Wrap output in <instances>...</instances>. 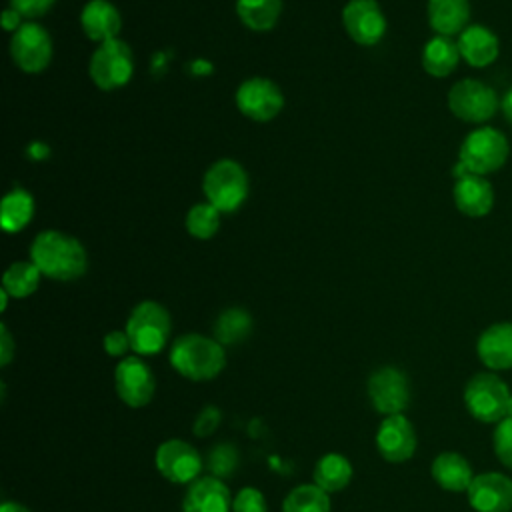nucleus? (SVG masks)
<instances>
[{
	"label": "nucleus",
	"mask_w": 512,
	"mask_h": 512,
	"mask_svg": "<svg viewBox=\"0 0 512 512\" xmlns=\"http://www.w3.org/2000/svg\"><path fill=\"white\" fill-rule=\"evenodd\" d=\"M282 512H330V498L316 484L296 486L282 504Z\"/></svg>",
	"instance_id": "c756f323"
},
{
	"label": "nucleus",
	"mask_w": 512,
	"mask_h": 512,
	"mask_svg": "<svg viewBox=\"0 0 512 512\" xmlns=\"http://www.w3.org/2000/svg\"><path fill=\"white\" fill-rule=\"evenodd\" d=\"M508 386L490 372H480L472 376L464 388V404L468 412L486 424L500 422L506 418V408L510 400Z\"/></svg>",
	"instance_id": "6e6552de"
},
{
	"label": "nucleus",
	"mask_w": 512,
	"mask_h": 512,
	"mask_svg": "<svg viewBox=\"0 0 512 512\" xmlns=\"http://www.w3.org/2000/svg\"><path fill=\"white\" fill-rule=\"evenodd\" d=\"M500 110H502L504 118L508 120V124H512V88H508V92L500 100Z\"/></svg>",
	"instance_id": "a19ab883"
},
{
	"label": "nucleus",
	"mask_w": 512,
	"mask_h": 512,
	"mask_svg": "<svg viewBox=\"0 0 512 512\" xmlns=\"http://www.w3.org/2000/svg\"><path fill=\"white\" fill-rule=\"evenodd\" d=\"M238 466V450L234 448V444H218L210 450L208 454V468L212 472V476L216 478H224L230 476Z\"/></svg>",
	"instance_id": "2f4dec72"
},
{
	"label": "nucleus",
	"mask_w": 512,
	"mask_h": 512,
	"mask_svg": "<svg viewBox=\"0 0 512 512\" xmlns=\"http://www.w3.org/2000/svg\"><path fill=\"white\" fill-rule=\"evenodd\" d=\"M234 100L238 110L254 122H268L276 118L284 106V94L280 86L262 76L244 80L238 86Z\"/></svg>",
	"instance_id": "9d476101"
},
{
	"label": "nucleus",
	"mask_w": 512,
	"mask_h": 512,
	"mask_svg": "<svg viewBox=\"0 0 512 512\" xmlns=\"http://www.w3.org/2000/svg\"><path fill=\"white\" fill-rule=\"evenodd\" d=\"M30 260L42 276L58 282L80 278L88 268V256L82 242L60 230H42L30 244Z\"/></svg>",
	"instance_id": "f257e3e1"
},
{
	"label": "nucleus",
	"mask_w": 512,
	"mask_h": 512,
	"mask_svg": "<svg viewBox=\"0 0 512 512\" xmlns=\"http://www.w3.org/2000/svg\"><path fill=\"white\" fill-rule=\"evenodd\" d=\"M452 198L456 208L468 218H482L490 214L494 206V188L492 184L478 174H466L456 178L452 188Z\"/></svg>",
	"instance_id": "f3484780"
},
{
	"label": "nucleus",
	"mask_w": 512,
	"mask_h": 512,
	"mask_svg": "<svg viewBox=\"0 0 512 512\" xmlns=\"http://www.w3.org/2000/svg\"><path fill=\"white\" fill-rule=\"evenodd\" d=\"M368 396L380 414H402L410 404V386L406 374L394 366L374 370L368 378Z\"/></svg>",
	"instance_id": "9b49d317"
},
{
	"label": "nucleus",
	"mask_w": 512,
	"mask_h": 512,
	"mask_svg": "<svg viewBox=\"0 0 512 512\" xmlns=\"http://www.w3.org/2000/svg\"><path fill=\"white\" fill-rule=\"evenodd\" d=\"M14 350H16L14 348V340H12L10 332H8V328L2 324L0 326V364L2 366H6L12 360Z\"/></svg>",
	"instance_id": "4c0bfd02"
},
{
	"label": "nucleus",
	"mask_w": 512,
	"mask_h": 512,
	"mask_svg": "<svg viewBox=\"0 0 512 512\" xmlns=\"http://www.w3.org/2000/svg\"><path fill=\"white\" fill-rule=\"evenodd\" d=\"M202 192L206 202L216 206L220 212H234L248 196V174L236 160H216L204 172Z\"/></svg>",
	"instance_id": "39448f33"
},
{
	"label": "nucleus",
	"mask_w": 512,
	"mask_h": 512,
	"mask_svg": "<svg viewBox=\"0 0 512 512\" xmlns=\"http://www.w3.org/2000/svg\"><path fill=\"white\" fill-rule=\"evenodd\" d=\"M492 442H494V452L498 460L512 470V418L510 416L498 422Z\"/></svg>",
	"instance_id": "473e14b6"
},
{
	"label": "nucleus",
	"mask_w": 512,
	"mask_h": 512,
	"mask_svg": "<svg viewBox=\"0 0 512 512\" xmlns=\"http://www.w3.org/2000/svg\"><path fill=\"white\" fill-rule=\"evenodd\" d=\"M0 512H30V510L18 502H2Z\"/></svg>",
	"instance_id": "79ce46f5"
},
{
	"label": "nucleus",
	"mask_w": 512,
	"mask_h": 512,
	"mask_svg": "<svg viewBox=\"0 0 512 512\" xmlns=\"http://www.w3.org/2000/svg\"><path fill=\"white\" fill-rule=\"evenodd\" d=\"M426 16L430 28L438 36L460 34L470 24L468 0H428Z\"/></svg>",
	"instance_id": "4be33fe9"
},
{
	"label": "nucleus",
	"mask_w": 512,
	"mask_h": 512,
	"mask_svg": "<svg viewBox=\"0 0 512 512\" xmlns=\"http://www.w3.org/2000/svg\"><path fill=\"white\" fill-rule=\"evenodd\" d=\"M352 480V464L342 454H326L316 462L314 484L324 492H338Z\"/></svg>",
	"instance_id": "bb28decb"
},
{
	"label": "nucleus",
	"mask_w": 512,
	"mask_h": 512,
	"mask_svg": "<svg viewBox=\"0 0 512 512\" xmlns=\"http://www.w3.org/2000/svg\"><path fill=\"white\" fill-rule=\"evenodd\" d=\"M252 330V316L244 308L222 310L214 322V338L222 346H234L242 342Z\"/></svg>",
	"instance_id": "c85d7f7f"
},
{
	"label": "nucleus",
	"mask_w": 512,
	"mask_h": 512,
	"mask_svg": "<svg viewBox=\"0 0 512 512\" xmlns=\"http://www.w3.org/2000/svg\"><path fill=\"white\" fill-rule=\"evenodd\" d=\"M506 416H510V418H512V396H510V400H508V408H506Z\"/></svg>",
	"instance_id": "37998d69"
},
{
	"label": "nucleus",
	"mask_w": 512,
	"mask_h": 512,
	"mask_svg": "<svg viewBox=\"0 0 512 512\" xmlns=\"http://www.w3.org/2000/svg\"><path fill=\"white\" fill-rule=\"evenodd\" d=\"M450 112L468 124H484L500 108L494 88L476 78H462L448 90Z\"/></svg>",
	"instance_id": "0eeeda50"
},
{
	"label": "nucleus",
	"mask_w": 512,
	"mask_h": 512,
	"mask_svg": "<svg viewBox=\"0 0 512 512\" xmlns=\"http://www.w3.org/2000/svg\"><path fill=\"white\" fill-rule=\"evenodd\" d=\"M34 216V196L20 186H14L4 194L0 202V224L4 232L14 234L28 226Z\"/></svg>",
	"instance_id": "393cba45"
},
{
	"label": "nucleus",
	"mask_w": 512,
	"mask_h": 512,
	"mask_svg": "<svg viewBox=\"0 0 512 512\" xmlns=\"http://www.w3.org/2000/svg\"><path fill=\"white\" fill-rule=\"evenodd\" d=\"M40 278H42V272L32 260L12 262L2 276V288L12 298H26L36 292Z\"/></svg>",
	"instance_id": "cd10ccee"
},
{
	"label": "nucleus",
	"mask_w": 512,
	"mask_h": 512,
	"mask_svg": "<svg viewBox=\"0 0 512 512\" xmlns=\"http://www.w3.org/2000/svg\"><path fill=\"white\" fill-rule=\"evenodd\" d=\"M510 154L508 138L494 126H478L466 134L458 150V162L454 164V178L466 174L486 176L504 166Z\"/></svg>",
	"instance_id": "f03ea898"
},
{
	"label": "nucleus",
	"mask_w": 512,
	"mask_h": 512,
	"mask_svg": "<svg viewBox=\"0 0 512 512\" xmlns=\"http://www.w3.org/2000/svg\"><path fill=\"white\" fill-rule=\"evenodd\" d=\"M22 18H24V16H22L18 10H14L12 6H8V8L2 12V28L14 34V32L24 24Z\"/></svg>",
	"instance_id": "58836bf2"
},
{
	"label": "nucleus",
	"mask_w": 512,
	"mask_h": 512,
	"mask_svg": "<svg viewBox=\"0 0 512 512\" xmlns=\"http://www.w3.org/2000/svg\"><path fill=\"white\" fill-rule=\"evenodd\" d=\"M456 42H458L460 58L472 68H484L492 64L500 52L498 36L482 24H468L458 34Z\"/></svg>",
	"instance_id": "a211bd4d"
},
{
	"label": "nucleus",
	"mask_w": 512,
	"mask_h": 512,
	"mask_svg": "<svg viewBox=\"0 0 512 512\" xmlns=\"http://www.w3.org/2000/svg\"><path fill=\"white\" fill-rule=\"evenodd\" d=\"M88 72L92 82L104 92L126 86L134 74V58L130 46L120 38L98 44L92 52Z\"/></svg>",
	"instance_id": "423d86ee"
},
{
	"label": "nucleus",
	"mask_w": 512,
	"mask_h": 512,
	"mask_svg": "<svg viewBox=\"0 0 512 512\" xmlns=\"http://www.w3.org/2000/svg\"><path fill=\"white\" fill-rule=\"evenodd\" d=\"M116 392L120 400L132 408L146 406L156 390V380L150 366L138 356H126L114 370Z\"/></svg>",
	"instance_id": "ddd939ff"
},
{
	"label": "nucleus",
	"mask_w": 512,
	"mask_h": 512,
	"mask_svg": "<svg viewBox=\"0 0 512 512\" xmlns=\"http://www.w3.org/2000/svg\"><path fill=\"white\" fill-rule=\"evenodd\" d=\"M170 314L154 300H144L134 306L126 320V334L130 340V350L140 356L158 354L170 336Z\"/></svg>",
	"instance_id": "20e7f679"
},
{
	"label": "nucleus",
	"mask_w": 512,
	"mask_h": 512,
	"mask_svg": "<svg viewBox=\"0 0 512 512\" xmlns=\"http://www.w3.org/2000/svg\"><path fill=\"white\" fill-rule=\"evenodd\" d=\"M376 448L388 462H404L416 450V432L412 422L402 414L386 416L376 432Z\"/></svg>",
	"instance_id": "dca6fc26"
},
{
	"label": "nucleus",
	"mask_w": 512,
	"mask_h": 512,
	"mask_svg": "<svg viewBox=\"0 0 512 512\" xmlns=\"http://www.w3.org/2000/svg\"><path fill=\"white\" fill-rule=\"evenodd\" d=\"M82 32L96 44L118 38L122 18L118 8L108 0H90L80 12Z\"/></svg>",
	"instance_id": "aec40b11"
},
{
	"label": "nucleus",
	"mask_w": 512,
	"mask_h": 512,
	"mask_svg": "<svg viewBox=\"0 0 512 512\" xmlns=\"http://www.w3.org/2000/svg\"><path fill=\"white\" fill-rule=\"evenodd\" d=\"M48 154H50V148L42 142H32L28 146V156L34 160H44V158H48Z\"/></svg>",
	"instance_id": "ea45409f"
},
{
	"label": "nucleus",
	"mask_w": 512,
	"mask_h": 512,
	"mask_svg": "<svg viewBox=\"0 0 512 512\" xmlns=\"http://www.w3.org/2000/svg\"><path fill=\"white\" fill-rule=\"evenodd\" d=\"M422 68L426 74L434 78H446L450 76L458 62H460V50L458 42L450 36H434L430 38L422 48Z\"/></svg>",
	"instance_id": "5701e85b"
},
{
	"label": "nucleus",
	"mask_w": 512,
	"mask_h": 512,
	"mask_svg": "<svg viewBox=\"0 0 512 512\" xmlns=\"http://www.w3.org/2000/svg\"><path fill=\"white\" fill-rule=\"evenodd\" d=\"M478 358L492 370L512 368V322H496L488 326L476 342Z\"/></svg>",
	"instance_id": "412c9836"
},
{
	"label": "nucleus",
	"mask_w": 512,
	"mask_h": 512,
	"mask_svg": "<svg viewBox=\"0 0 512 512\" xmlns=\"http://www.w3.org/2000/svg\"><path fill=\"white\" fill-rule=\"evenodd\" d=\"M432 478L444 490L462 492V490H468L474 476L464 456L456 452H442L432 462Z\"/></svg>",
	"instance_id": "b1692460"
},
{
	"label": "nucleus",
	"mask_w": 512,
	"mask_h": 512,
	"mask_svg": "<svg viewBox=\"0 0 512 512\" xmlns=\"http://www.w3.org/2000/svg\"><path fill=\"white\" fill-rule=\"evenodd\" d=\"M154 464L158 472L176 484H188L196 480L202 470V458L194 446L184 440H166L158 446Z\"/></svg>",
	"instance_id": "4468645a"
},
{
	"label": "nucleus",
	"mask_w": 512,
	"mask_h": 512,
	"mask_svg": "<svg viewBox=\"0 0 512 512\" xmlns=\"http://www.w3.org/2000/svg\"><path fill=\"white\" fill-rule=\"evenodd\" d=\"M220 220L222 212L216 206H212L210 202H198L186 212L184 224L190 236L198 240H208L218 232Z\"/></svg>",
	"instance_id": "7c9ffc66"
},
{
	"label": "nucleus",
	"mask_w": 512,
	"mask_h": 512,
	"mask_svg": "<svg viewBox=\"0 0 512 512\" xmlns=\"http://www.w3.org/2000/svg\"><path fill=\"white\" fill-rule=\"evenodd\" d=\"M342 24L360 46H374L386 34V16L376 0H348L342 8Z\"/></svg>",
	"instance_id": "f8f14e48"
},
{
	"label": "nucleus",
	"mask_w": 512,
	"mask_h": 512,
	"mask_svg": "<svg viewBox=\"0 0 512 512\" xmlns=\"http://www.w3.org/2000/svg\"><path fill=\"white\" fill-rule=\"evenodd\" d=\"M232 512H266V500L260 490L246 486L234 496Z\"/></svg>",
	"instance_id": "72a5a7b5"
},
{
	"label": "nucleus",
	"mask_w": 512,
	"mask_h": 512,
	"mask_svg": "<svg viewBox=\"0 0 512 512\" xmlns=\"http://www.w3.org/2000/svg\"><path fill=\"white\" fill-rule=\"evenodd\" d=\"M282 12V0H236V14L242 24L256 32L276 26Z\"/></svg>",
	"instance_id": "a878e982"
},
{
	"label": "nucleus",
	"mask_w": 512,
	"mask_h": 512,
	"mask_svg": "<svg viewBox=\"0 0 512 512\" xmlns=\"http://www.w3.org/2000/svg\"><path fill=\"white\" fill-rule=\"evenodd\" d=\"M466 494L476 512L512 510V480L500 472H484L474 476Z\"/></svg>",
	"instance_id": "2eb2a0df"
},
{
	"label": "nucleus",
	"mask_w": 512,
	"mask_h": 512,
	"mask_svg": "<svg viewBox=\"0 0 512 512\" xmlns=\"http://www.w3.org/2000/svg\"><path fill=\"white\" fill-rule=\"evenodd\" d=\"M230 506V490L216 476L194 480L182 500V512H228Z\"/></svg>",
	"instance_id": "6ab92c4d"
},
{
	"label": "nucleus",
	"mask_w": 512,
	"mask_h": 512,
	"mask_svg": "<svg viewBox=\"0 0 512 512\" xmlns=\"http://www.w3.org/2000/svg\"><path fill=\"white\" fill-rule=\"evenodd\" d=\"M172 368L188 380L202 382L218 376L226 366L224 346L216 338L184 334L170 348Z\"/></svg>",
	"instance_id": "7ed1b4c3"
},
{
	"label": "nucleus",
	"mask_w": 512,
	"mask_h": 512,
	"mask_svg": "<svg viewBox=\"0 0 512 512\" xmlns=\"http://www.w3.org/2000/svg\"><path fill=\"white\" fill-rule=\"evenodd\" d=\"M56 0H10V6L18 10L24 18L32 20L46 14Z\"/></svg>",
	"instance_id": "f704fd0d"
},
{
	"label": "nucleus",
	"mask_w": 512,
	"mask_h": 512,
	"mask_svg": "<svg viewBox=\"0 0 512 512\" xmlns=\"http://www.w3.org/2000/svg\"><path fill=\"white\" fill-rule=\"evenodd\" d=\"M218 424H220V410L214 408V406H206L194 422V432L198 436H208L216 430Z\"/></svg>",
	"instance_id": "c9c22d12"
},
{
	"label": "nucleus",
	"mask_w": 512,
	"mask_h": 512,
	"mask_svg": "<svg viewBox=\"0 0 512 512\" xmlns=\"http://www.w3.org/2000/svg\"><path fill=\"white\" fill-rule=\"evenodd\" d=\"M10 56L22 72H42L52 60V38L48 30L38 22L26 20L10 38Z\"/></svg>",
	"instance_id": "1a4fd4ad"
},
{
	"label": "nucleus",
	"mask_w": 512,
	"mask_h": 512,
	"mask_svg": "<svg viewBox=\"0 0 512 512\" xmlns=\"http://www.w3.org/2000/svg\"><path fill=\"white\" fill-rule=\"evenodd\" d=\"M130 348L128 334L122 330H112L104 336V350L108 356H124Z\"/></svg>",
	"instance_id": "e433bc0d"
}]
</instances>
